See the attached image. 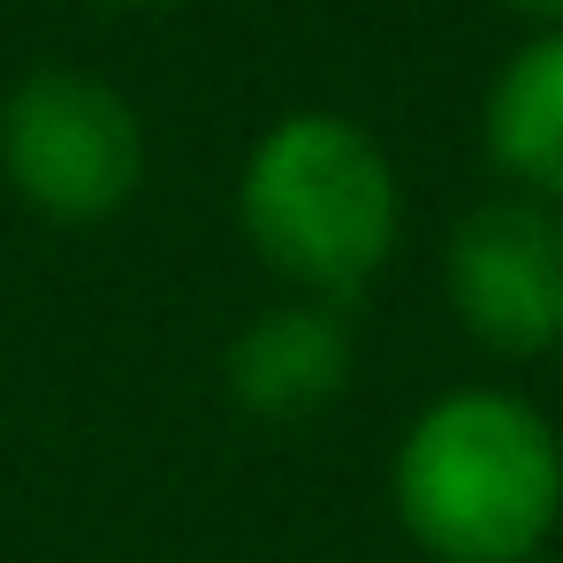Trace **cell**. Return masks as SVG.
<instances>
[{"instance_id": "ba28073f", "label": "cell", "mask_w": 563, "mask_h": 563, "mask_svg": "<svg viewBox=\"0 0 563 563\" xmlns=\"http://www.w3.org/2000/svg\"><path fill=\"white\" fill-rule=\"evenodd\" d=\"M99 8H130V15H145V8H176V0H99Z\"/></svg>"}, {"instance_id": "9c48e42d", "label": "cell", "mask_w": 563, "mask_h": 563, "mask_svg": "<svg viewBox=\"0 0 563 563\" xmlns=\"http://www.w3.org/2000/svg\"><path fill=\"white\" fill-rule=\"evenodd\" d=\"M533 563H563V556H556V549H549V556H533Z\"/></svg>"}, {"instance_id": "277c9868", "label": "cell", "mask_w": 563, "mask_h": 563, "mask_svg": "<svg viewBox=\"0 0 563 563\" xmlns=\"http://www.w3.org/2000/svg\"><path fill=\"white\" fill-rule=\"evenodd\" d=\"M442 297L472 351L533 366L563 351V213L495 190L442 236Z\"/></svg>"}, {"instance_id": "6da1fadb", "label": "cell", "mask_w": 563, "mask_h": 563, "mask_svg": "<svg viewBox=\"0 0 563 563\" xmlns=\"http://www.w3.org/2000/svg\"><path fill=\"white\" fill-rule=\"evenodd\" d=\"M388 510L427 563H533L563 533V434L503 388L457 380L427 396L388 457Z\"/></svg>"}, {"instance_id": "5b68a950", "label": "cell", "mask_w": 563, "mask_h": 563, "mask_svg": "<svg viewBox=\"0 0 563 563\" xmlns=\"http://www.w3.org/2000/svg\"><path fill=\"white\" fill-rule=\"evenodd\" d=\"M351 374H358L351 312L312 305V297L260 305L221 351V396L260 427H305V419L335 411L351 396Z\"/></svg>"}, {"instance_id": "8992f818", "label": "cell", "mask_w": 563, "mask_h": 563, "mask_svg": "<svg viewBox=\"0 0 563 563\" xmlns=\"http://www.w3.org/2000/svg\"><path fill=\"white\" fill-rule=\"evenodd\" d=\"M479 153L503 190L563 213V31H533L479 99Z\"/></svg>"}, {"instance_id": "7a4b0ae2", "label": "cell", "mask_w": 563, "mask_h": 563, "mask_svg": "<svg viewBox=\"0 0 563 563\" xmlns=\"http://www.w3.org/2000/svg\"><path fill=\"white\" fill-rule=\"evenodd\" d=\"M236 236L282 297L351 312L404 252V176L358 114L289 107L236 168Z\"/></svg>"}, {"instance_id": "3957f363", "label": "cell", "mask_w": 563, "mask_h": 563, "mask_svg": "<svg viewBox=\"0 0 563 563\" xmlns=\"http://www.w3.org/2000/svg\"><path fill=\"white\" fill-rule=\"evenodd\" d=\"M145 114L77 62H38L0 99V184L54 229H99L145 190Z\"/></svg>"}, {"instance_id": "52a82bcc", "label": "cell", "mask_w": 563, "mask_h": 563, "mask_svg": "<svg viewBox=\"0 0 563 563\" xmlns=\"http://www.w3.org/2000/svg\"><path fill=\"white\" fill-rule=\"evenodd\" d=\"M518 23H533V31H563V0H503Z\"/></svg>"}]
</instances>
